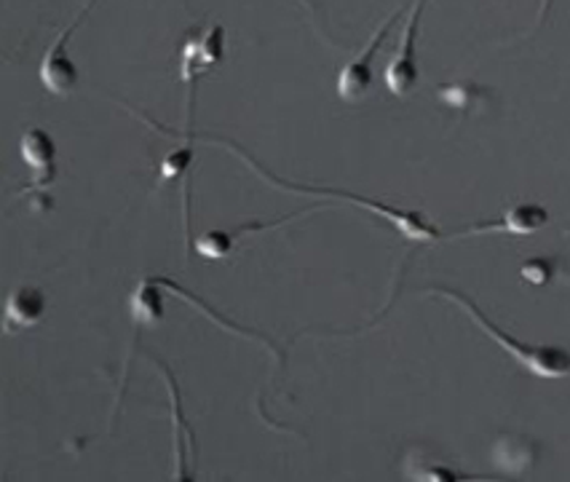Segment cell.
I'll list each match as a JSON object with an SVG mask.
<instances>
[{
  "mask_svg": "<svg viewBox=\"0 0 570 482\" xmlns=\"http://www.w3.org/2000/svg\"><path fill=\"white\" fill-rule=\"evenodd\" d=\"M429 293L442 295V298L453 301L455 306H461L463 312H466L476 322V327L485 329L490 338L499 343L503 352L512 354L517 365L525 367L528 373L539 375V378H566V375H570V352H568V348L547 346V343H522V341L512 338L507 329L493 325V322H490L488 316L482 314V308L476 306L472 298H466V295L459 293V289L432 287Z\"/></svg>",
  "mask_w": 570,
  "mask_h": 482,
  "instance_id": "1",
  "label": "cell"
},
{
  "mask_svg": "<svg viewBox=\"0 0 570 482\" xmlns=\"http://www.w3.org/2000/svg\"><path fill=\"white\" fill-rule=\"evenodd\" d=\"M19 156L32 171L30 190H46L57 180V142L46 129L30 127L19 137Z\"/></svg>",
  "mask_w": 570,
  "mask_h": 482,
  "instance_id": "6",
  "label": "cell"
},
{
  "mask_svg": "<svg viewBox=\"0 0 570 482\" xmlns=\"http://www.w3.org/2000/svg\"><path fill=\"white\" fill-rule=\"evenodd\" d=\"M129 314L135 327H154L164 319V295L158 289V279H142L135 287L129 301Z\"/></svg>",
  "mask_w": 570,
  "mask_h": 482,
  "instance_id": "10",
  "label": "cell"
},
{
  "mask_svg": "<svg viewBox=\"0 0 570 482\" xmlns=\"http://www.w3.org/2000/svg\"><path fill=\"white\" fill-rule=\"evenodd\" d=\"M236 156H242L244 161L249 164L252 169L261 171V175L268 180L271 185H278V188H287V190H297V194H316V196H335V199L341 201H351L356 204V207H364L370 209V213L383 217V220H389L391 226H394L404 239L410 242H440L442 234L436 230L432 223L426 220L421 213H410V209H400V207H391V204H381V201H370V199H362V196H354L348 194V190H333V188H314V185H297V183H287V180H276V177H271L268 171L263 167H257L255 161H252L249 156H244L242 150H234Z\"/></svg>",
  "mask_w": 570,
  "mask_h": 482,
  "instance_id": "2",
  "label": "cell"
},
{
  "mask_svg": "<svg viewBox=\"0 0 570 482\" xmlns=\"http://www.w3.org/2000/svg\"><path fill=\"white\" fill-rule=\"evenodd\" d=\"M161 373L167 375V381H169V392H171V397H175V424H177V480H185V451H183V434L188 432V429H185V419H183V411H180V388H177V383H175V375L169 373V367L167 365H161Z\"/></svg>",
  "mask_w": 570,
  "mask_h": 482,
  "instance_id": "13",
  "label": "cell"
},
{
  "mask_svg": "<svg viewBox=\"0 0 570 482\" xmlns=\"http://www.w3.org/2000/svg\"><path fill=\"white\" fill-rule=\"evenodd\" d=\"M549 6H552V0H541V11H539V22L543 17H547V11H549Z\"/></svg>",
  "mask_w": 570,
  "mask_h": 482,
  "instance_id": "16",
  "label": "cell"
},
{
  "mask_svg": "<svg viewBox=\"0 0 570 482\" xmlns=\"http://www.w3.org/2000/svg\"><path fill=\"white\" fill-rule=\"evenodd\" d=\"M190 161H194V150H190V148H180V150H177L175 156H169L167 161H164V169H161L164 180H169V177L180 175V171L188 169Z\"/></svg>",
  "mask_w": 570,
  "mask_h": 482,
  "instance_id": "15",
  "label": "cell"
},
{
  "mask_svg": "<svg viewBox=\"0 0 570 482\" xmlns=\"http://www.w3.org/2000/svg\"><path fill=\"white\" fill-rule=\"evenodd\" d=\"M423 6H426V0H415L413 14H410L407 28H404V36L400 41V49H396V55L391 57V62L386 68V86H389L391 95H396V97H407L417 83L415 38H417V28H421Z\"/></svg>",
  "mask_w": 570,
  "mask_h": 482,
  "instance_id": "5",
  "label": "cell"
},
{
  "mask_svg": "<svg viewBox=\"0 0 570 482\" xmlns=\"http://www.w3.org/2000/svg\"><path fill=\"white\" fill-rule=\"evenodd\" d=\"M223 24H215V28H207L202 32V36L196 38H188L183 46V81L190 83L196 81L202 72H207L215 68V65H220L223 59Z\"/></svg>",
  "mask_w": 570,
  "mask_h": 482,
  "instance_id": "8",
  "label": "cell"
},
{
  "mask_svg": "<svg viewBox=\"0 0 570 482\" xmlns=\"http://www.w3.org/2000/svg\"><path fill=\"white\" fill-rule=\"evenodd\" d=\"M91 6H95V0H89V3L78 11V17L72 19L68 28L62 30V36H59L57 41L49 46V51H46L38 76H41V83L51 91V95L68 97L70 91L78 86V70H76V65H72V59L68 57V41H70L72 32L78 30V24L83 22V17L91 11Z\"/></svg>",
  "mask_w": 570,
  "mask_h": 482,
  "instance_id": "3",
  "label": "cell"
},
{
  "mask_svg": "<svg viewBox=\"0 0 570 482\" xmlns=\"http://www.w3.org/2000/svg\"><path fill=\"white\" fill-rule=\"evenodd\" d=\"M404 474L413 480H432V482H459V480H495L490 474H466L459 472V469H450L445 464H434V461L421 459V455L413 453L407 461H404Z\"/></svg>",
  "mask_w": 570,
  "mask_h": 482,
  "instance_id": "11",
  "label": "cell"
},
{
  "mask_svg": "<svg viewBox=\"0 0 570 482\" xmlns=\"http://www.w3.org/2000/svg\"><path fill=\"white\" fill-rule=\"evenodd\" d=\"M554 276V263L547 260V257H535L522 266V279L530 284H547Z\"/></svg>",
  "mask_w": 570,
  "mask_h": 482,
  "instance_id": "14",
  "label": "cell"
},
{
  "mask_svg": "<svg viewBox=\"0 0 570 482\" xmlns=\"http://www.w3.org/2000/svg\"><path fill=\"white\" fill-rule=\"evenodd\" d=\"M236 242H238L236 230H207L204 236H198L194 247L204 260H223V257L234 253Z\"/></svg>",
  "mask_w": 570,
  "mask_h": 482,
  "instance_id": "12",
  "label": "cell"
},
{
  "mask_svg": "<svg viewBox=\"0 0 570 482\" xmlns=\"http://www.w3.org/2000/svg\"><path fill=\"white\" fill-rule=\"evenodd\" d=\"M400 14L402 11H394V14H391L386 22L375 30V36L370 38L367 46H364L362 55L351 59L346 68L341 70V76H337V97H341V100L356 102L367 95L370 86H373V59L377 55V49H381V43L386 41L389 30L394 28V22L400 19Z\"/></svg>",
  "mask_w": 570,
  "mask_h": 482,
  "instance_id": "4",
  "label": "cell"
},
{
  "mask_svg": "<svg viewBox=\"0 0 570 482\" xmlns=\"http://www.w3.org/2000/svg\"><path fill=\"white\" fill-rule=\"evenodd\" d=\"M547 223H549V213L541 207V204L520 201V204H514V207H509L507 213L501 215L499 223H480V226L461 230L459 236H476V234L530 236V234H539Z\"/></svg>",
  "mask_w": 570,
  "mask_h": 482,
  "instance_id": "7",
  "label": "cell"
},
{
  "mask_svg": "<svg viewBox=\"0 0 570 482\" xmlns=\"http://www.w3.org/2000/svg\"><path fill=\"white\" fill-rule=\"evenodd\" d=\"M46 314V295L36 284H19L11 289L9 301H6L3 329L6 333H17V329L36 327Z\"/></svg>",
  "mask_w": 570,
  "mask_h": 482,
  "instance_id": "9",
  "label": "cell"
}]
</instances>
